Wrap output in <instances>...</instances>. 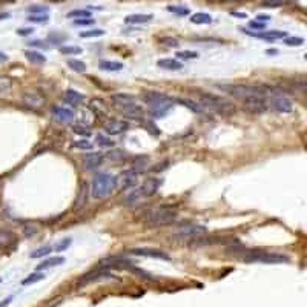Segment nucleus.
<instances>
[{
  "instance_id": "nucleus-29",
  "label": "nucleus",
  "mask_w": 307,
  "mask_h": 307,
  "mask_svg": "<svg viewBox=\"0 0 307 307\" xmlns=\"http://www.w3.org/2000/svg\"><path fill=\"white\" fill-rule=\"evenodd\" d=\"M25 56H26L28 62H31L34 65H43V63H46V57L43 54H40V53H37V51H26Z\"/></svg>"
},
{
  "instance_id": "nucleus-52",
  "label": "nucleus",
  "mask_w": 307,
  "mask_h": 307,
  "mask_svg": "<svg viewBox=\"0 0 307 307\" xmlns=\"http://www.w3.org/2000/svg\"><path fill=\"white\" fill-rule=\"evenodd\" d=\"M249 26H250L252 29H264L266 23H263V22H258V20H252V22H249Z\"/></svg>"
},
{
  "instance_id": "nucleus-17",
  "label": "nucleus",
  "mask_w": 307,
  "mask_h": 307,
  "mask_svg": "<svg viewBox=\"0 0 307 307\" xmlns=\"http://www.w3.org/2000/svg\"><path fill=\"white\" fill-rule=\"evenodd\" d=\"M241 31H244V32L249 34V35L258 37V38H264V40H269V42L278 40V38H286V37H287V34H286L284 31H264V32H258V34L249 32V31H246V29H241Z\"/></svg>"
},
{
  "instance_id": "nucleus-50",
  "label": "nucleus",
  "mask_w": 307,
  "mask_h": 307,
  "mask_svg": "<svg viewBox=\"0 0 307 307\" xmlns=\"http://www.w3.org/2000/svg\"><path fill=\"white\" fill-rule=\"evenodd\" d=\"M74 25H75V26H89V25H94V19H91V17H86V19H75V20H74Z\"/></svg>"
},
{
  "instance_id": "nucleus-14",
  "label": "nucleus",
  "mask_w": 307,
  "mask_h": 307,
  "mask_svg": "<svg viewBox=\"0 0 307 307\" xmlns=\"http://www.w3.org/2000/svg\"><path fill=\"white\" fill-rule=\"evenodd\" d=\"M129 129V123L123 120H108L105 123V131L111 135H119Z\"/></svg>"
},
{
  "instance_id": "nucleus-46",
  "label": "nucleus",
  "mask_w": 307,
  "mask_h": 307,
  "mask_svg": "<svg viewBox=\"0 0 307 307\" xmlns=\"http://www.w3.org/2000/svg\"><path fill=\"white\" fill-rule=\"evenodd\" d=\"M37 230H38V227L34 223H26L25 227H23V232H25L26 237H34L37 234Z\"/></svg>"
},
{
  "instance_id": "nucleus-45",
  "label": "nucleus",
  "mask_w": 307,
  "mask_h": 307,
  "mask_svg": "<svg viewBox=\"0 0 307 307\" xmlns=\"http://www.w3.org/2000/svg\"><path fill=\"white\" fill-rule=\"evenodd\" d=\"M162 43L168 48H178L180 46V40L175 37H166V38H162Z\"/></svg>"
},
{
  "instance_id": "nucleus-28",
  "label": "nucleus",
  "mask_w": 307,
  "mask_h": 307,
  "mask_svg": "<svg viewBox=\"0 0 307 307\" xmlns=\"http://www.w3.org/2000/svg\"><path fill=\"white\" fill-rule=\"evenodd\" d=\"M14 241V234L7 227H0V246H10Z\"/></svg>"
},
{
  "instance_id": "nucleus-47",
  "label": "nucleus",
  "mask_w": 307,
  "mask_h": 307,
  "mask_svg": "<svg viewBox=\"0 0 307 307\" xmlns=\"http://www.w3.org/2000/svg\"><path fill=\"white\" fill-rule=\"evenodd\" d=\"M168 11L174 13L177 16H187L189 14V10L186 7H174V5H171V7H168Z\"/></svg>"
},
{
  "instance_id": "nucleus-31",
  "label": "nucleus",
  "mask_w": 307,
  "mask_h": 307,
  "mask_svg": "<svg viewBox=\"0 0 307 307\" xmlns=\"http://www.w3.org/2000/svg\"><path fill=\"white\" fill-rule=\"evenodd\" d=\"M45 278H46V275H45L43 272L37 271V272L28 275V277L22 281V284H23V286H29V284H34V283H38V281H43Z\"/></svg>"
},
{
  "instance_id": "nucleus-33",
  "label": "nucleus",
  "mask_w": 307,
  "mask_h": 307,
  "mask_svg": "<svg viewBox=\"0 0 307 307\" xmlns=\"http://www.w3.org/2000/svg\"><path fill=\"white\" fill-rule=\"evenodd\" d=\"M86 184H82V187H80V192H79V197H77V200H75V209H80V208H83L85 204H86Z\"/></svg>"
},
{
  "instance_id": "nucleus-18",
  "label": "nucleus",
  "mask_w": 307,
  "mask_h": 307,
  "mask_svg": "<svg viewBox=\"0 0 307 307\" xmlns=\"http://www.w3.org/2000/svg\"><path fill=\"white\" fill-rule=\"evenodd\" d=\"M109 277H111V275H109L106 271H103V267H97V269H94L92 272L83 275L82 280L79 281V284H80V286H85V284H88V283H91V281H97V280H100V278H109Z\"/></svg>"
},
{
  "instance_id": "nucleus-10",
  "label": "nucleus",
  "mask_w": 307,
  "mask_h": 307,
  "mask_svg": "<svg viewBox=\"0 0 307 307\" xmlns=\"http://www.w3.org/2000/svg\"><path fill=\"white\" fill-rule=\"evenodd\" d=\"M137 183V174L134 171H123L117 177H114V189L115 190H126Z\"/></svg>"
},
{
  "instance_id": "nucleus-37",
  "label": "nucleus",
  "mask_w": 307,
  "mask_h": 307,
  "mask_svg": "<svg viewBox=\"0 0 307 307\" xmlns=\"http://www.w3.org/2000/svg\"><path fill=\"white\" fill-rule=\"evenodd\" d=\"M28 22H31V23H48L49 16L48 14H29Z\"/></svg>"
},
{
  "instance_id": "nucleus-42",
  "label": "nucleus",
  "mask_w": 307,
  "mask_h": 307,
  "mask_svg": "<svg viewBox=\"0 0 307 307\" xmlns=\"http://www.w3.org/2000/svg\"><path fill=\"white\" fill-rule=\"evenodd\" d=\"M95 141H97V144L101 146V147H111V146H114V141H112L109 137H105L103 134H98V135L95 137Z\"/></svg>"
},
{
  "instance_id": "nucleus-8",
  "label": "nucleus",
  "mask_w": 307,
  "mask_h": 307,
  "mask_svg": "<svg viewBox=\"0 0 307 307\" xmlns=\"http://www.w3.org/2000/svg\"><path fill=\"white\" fill-rule=\"evenodd\" d=\"M267 105H271L272 109H275L277 112H283V114L292 112V109H293L292 101L287 97H284L280 89H275V92L267 98Z\"/></svg>"
},
{
  "instance_id": "nucleus-55",
  "label": "nucleus",
  "mask_w": 307,
  "mask_h": 307,
  "mask_svg": "<svg viewBox=\"0 0 307 307\" xmlns=\"http://www.w3.org/2000/svg\"><path fill=\"white\" fill-rule=\"evenodd\" d=\"M13 299H14V296H13V295H11V296H8V298H5L2 302H0V307H8V305L11 304V301H13Z\"/></svg>"
},
{
  "instance_id": "nucleus-16",
  "label": "nucleus",
  "mask_w": 307,
  "mask_h": 307,
  "mask_svg": "<svg viewBox=\"0 0 307 307\" xmlns=\"http://www.w3.org/2000/svg\"><path fill=\"white\" fill-rule=\"evenodd\" d=\"M103 160H105V157L101 156L100 152H89L85 156L83 163H85V168L88 171H92V169H97L98 166H101Z\"/></svg>"
},
{
  "instance_id": "nucleus-30",
  "label": "nucleus",
  "mask_w": 307,
  "mask_h": 307,
  "mask_svg": "<svg viewBox=\"0 0 307 307\" xmlns=\"http://www.w3.org/2000/svg\"><path fill=\"white\" fill-rule=\"evenodd\" d=\"M13 89V82L10 77L0 75V95H8Z\"/></svg>"
},
{
  "instance_id": "nucleus-24",
  "label": "nucleus",
  "mask_w": 307,
  "mask_h": 307,
  "mask_svg": "<svg viewBox=\"0 0 307 307\" xmlns=\"http://www.w3.org/2000/svg\"><path fill=\"white\" fill-rule=\"evenodd\" d=\"M157 65L160 68H163V69H168V71H180V69H183V63L175 60V59H162V60H159Z\"/></svg>"
},
{
  "instance_id": "nucleus-21",
  "label": "nucleus",
  "mask_w": 307,
  "mask_h": 307,
  "mask_svg": "<svg viewBox=\"0 0 307 307\" xmlns=\"http://www.w3.org/2000/svg\"><path fill=\"white\" fill-rule=\"evenodd\" d=\"M149 169V157L147 156H138L134 159V163H132V171L135 174H141V172H146Z\"/></svg>"
},
{
  "instance_id": "nucleus-53",
  "label": "nucleus",
  "mask_w": 307,
  "mask_h": 307,
  "mask_svg": "<svg viewBox=\"0 0 307 307\" xmlns=\"http://www.w3.org/2000/svg\"><path fill=\"white\" fill-rule=\"evenodd\" d=\"M74 132L75 134H82V135H89V131L85 126H74Z\"/></svg>"
},
{
  "instance_id": "nucleus-60",
  "label": "nucleus",
  "mask_w": 307,
  "mask_h": 307,
  "mask_svg": "<svg viewBox=\"0 0 307 307\" xmlns=\"http://www.w3.org/2000/svg\"><path fill=\"white\" fill-rule=\"evenodd\" d=\"M267 54H278V49H267Z\"/></svg>"
},
{
  "instance_id": "nucleus-36",
  "label": "nucleus",
  "mask_w": 307,
  "mask_h": 307,
  "mask_svg": "<svg viewBox=\"0 0 307 307\" xmlns=\"http://www.w3.org/2000/svg\"><path fill=\"white\" fill-rule=\"evenodd\" d=\"M290 0H263L261 2V7L264 8H280L286 4H289Z\"/></svg>"
},
{
  "instance_id": "nucleus-57",
  "label": "nucleus",
  "mask_w": 307,
  "mask_h": 307,
  "mask_svg": "<svg viewBox=\"0 0 307 307\" xmlns=\"http://www.w3.org/2000/svg\"><path fill=\"white\" fill-rule=\"evenodd\" d=\"M7 60H8V56L4 54V53H0V63H4V62H7Z\"/></svg>"
},
{
  "instance_id": "nucleus-41",
  "label": "nucleus",
  "mask_w": 307,
  "mask_h": 307,
  "mask_svg": "<svg viewBox=\"0 0 307 307\" xmlns=\"http://www.w3.org/2000/svg\"><path fill=\"white\" fill-rule=\"evenodd\" d=\"M82 38H91V37H101V35H105V31L103 29H91V31H83V32H80L79 34Z\"/></svg>"
},
{
  "instance_id": "nucleus-12",
  "label": "nucleus",
  "mask_w": 307,
  "mask_h": 307,
  "mask_svg": "<svg viewBox=\"0 0 307 307\" xmlns=\"http://www.w3.org/2000/svg\"><path fill=\"white\" fill-rule=\"evenodd\" d=\"M22 100H23V105H26L32 111H38L45 106V98L37 92H25L22 95Z\"/></svg>"
},
{
  "instance_id": "nucleus-44",
  "label": "nucleus",
  "mask_w": 307,
  "mask_h": 307,
  "mask_svg": "<svg viewBox=\"0 0 307 307\" xmlns=\"http://www.w3.org/2000/svg\"><path fill=\"white\" fill-rule=\"evenodd\" d=\"M284 43L287 46H301L304 43V38H301V37H286Z\"/></svg>"
},
{
  "instance_id": "nucleus-39",
  "label": "nucleus",
  "mask_w": 307,
  "mask_h": 307,
  "mask_svg": "<svg viewBox=\"0 0 307 307\" xmlns=\"http://www.w3.org/2000/svg\"><path fill=\"white\" fill-rule=\"evenodd\" d=\"M71 243H72L71 238H63V240H60L59 243H56V244L53 246V250H54V252H63V250H66V249L71 246Z\"/></svg>"
},
{
  "instance_id": "nucleus-1",
  "label": "nucleus",
  "mask_w": 307,
  "mask_h": 307,
  "mask_svg": "<svg viewBox=\"0 0 307 307\" xmlns=\"http://www.w3.org/2000/svg\"><path fill=\"white\" fill-rule=\"evenodd\" d=\"M144 103L149 108V114L154 119H162L174 108V100L160 92H146L143 95Z\"/></svg>"
},
{
  "instance_id": "nucleus-5",
  "label": "nucleus",
  "mask_w": 307,
  "mask_h": 307,
  "mask_svg": "<svg viewBox=\"0 0 307 307\" xmlns=\"http://www.w3.org/2000/svg\"><path fill=\"white\" fill-rule=\"evenodd\" d=\"M200 100L203 103V106L206 108H212L215 112L218 114H224V115H230L235 112V106L227 101L226 98L223 97H218V95H212V94H200Z\"/></svg>"
},
{
  "instance_id": "nucleus-62",
  "label": "nucleus",
  "mask_w": 307,
  "mask_h": 307,
  "mask_svg": "<svg viewBox=\"0 0 307 307\" xmlns=\"http://www.w3.org/2000/svg\"><path fill=\"white\" fill-rule=\"evenodd\" d=\"M0 283H2V278H0Z\"/></svg>"
},
{
  "instance_id": "nucleus-26",
  "label": "nucleus",
  "mask_w": 307,
  "mask_h": 307,
  "mask_svg": "<svg viewBox=\"0 0 307 307\" xmlns=\"http://www.w3.org/2000/svg\"><path fill=\"white\" fill-rule=\"evenodd\" d=\"M178 103H181L183 106H186L187 109L194 111V112H197V114H203V112H206V108H204L203 105H200V103H195L194 100H189V98H178Z\"/></svg>"
},
{
  "instance_id": "nucleus-6",
  "label": "nucleus",
  "mask_w": 307,
  "mask_h": 307,
  "mask_svg": "<svg viewBox=\"0 0 307 307\" xmlns=\"http://www.w3.org/2000/svg\"><path fill=\"white\" fill-rule=\"evenodd\" d=\"M206 232V227L200 226V224H186L178 227L175 232L172 234L174 241H190V240H195L198 237H201Z\"/></svg>"
},
{
  "instance_id": "nucleus-7",
  "label": "nucleus",
  "mask_w": 307,
  "mask_h": 307,
  "mask_svg": "<svg viewBox=\"0 0 307 307\" xmlns=\"http://www.w3.org/2000/svg\"><path fill=\"white\" fill-rule=\"evenodd\" d=\"M162 181L159 178H146L141 184V187H138L137 190H134L131 197L128 198L129 201H134V200H140V198H147V197H152L157 194V190L160 187Z\"/></svg>"
},
{
  "instance_id": "nucleus-40",
  "label": "nucleus",
  "mask_w": 307,
  "mask_h": 307,
  "mask_svg": "<svg viewBox=\"0 0 307 307\" xmlns=\"http://www.w3.org/2000/svg\"><path fill=\"white\" fill-rule=\"evenodd\" d=\"M82 48L80 46H62L60 53L63 56H75V54H82Z\"/></svg>"
},
{
  "instance_id": "nucleus-59",
  "label": "nucleus",
  "mask_w": 307,
  "mask_h": 307,
  "mask_svg": "<svg viewBox=\"0 0 307 307\" xmlns=\"http://www.w3.org/2000/svg\"><path fill=\"white\" fill-rule=\"evenodd\" d=\"M232 16H235V17H243V19H246V14H244V13H232Z\"/></svg>"
},
{
  "instance_id": "nucleus-38",
  "label": "nucleus",
  "mask_w": 307,
  "mask_h": 307,
  "mask_svg": "<svg viewBox=\"0 0 307 307\" xmlns=\"http://www.w3.org/2000/svg\"><path fill=\"white\" fill-rule=\"evenodd\" d=\"M68 17L69 19H86V17H91V13L88 10H74V11L68 13Z\"/></svg>"
},
{
  "instance_id": "nucleus-32",
  "label": "nucleus",
  "mask_w": 307,
  "mask_h": 307,
  "mask_svg": "<svg viewBox=\"0 0 307 307\" xmlns=\"http://www.w3.org/2000/svg\"><path fill=\"white\" fill-rule=\"evenodd\" d=\"M68 66L72 71H75V72H82L83 74L86 71V63L82 62V60H77V59H69L68 60Z\"/></svg>"
},
{
  "instance_id": "nucleus-4",
  "label": "nucleus",
  "mask_w": 307,
  "mask_h": 307,
  "mask_svg": "<svg viewBox=\"0 0 307 307\" xmlns=\"http://www.w3.org/2000/svg\"><path fill=\"white\" fill-rule=\"evenodd\" d=\"M246 263H261V264H280L287 263L289 257L277 252H267V250H250L243 258Z\"/></svg>"
},
{
  "instance_id": "nucleus-48",
  "label": "nucleus",
  "mask_w": 307,
  "mask_h": 307,
  "mask_svg": "<svg viewBox=\"0 0 307 307\" xmlns=\"http://www.w3.org/2000/svg\"><path fill=\"white\" fill-rule=\"evenodd\" d=\"M72 146H74L75 149H86V150L92 149V143H91V141H88V140H79V141H74V143H72Z\"/></svg>"
},
{
  "instance_id": "nucleus-22",
  "label": "nucleus",
  "mask_w": 307,
  "mask_h": 307,
  "mask_svg": "<svg viewBox=\"0 0 307 307\" xmlns=\"http://www.w3.org/2000/svg\"><path fill=\"white\" fill-rule=\"evenodd\" d=\"M152 19H154L152 14H129L125 19V22L129 25H144V23H149Z\"/></svg>"
},
{
  "instance_id": "nucleus-20",
  "label": "nucleus",
  "mask_w": 307,
  "mask_h": 307,
  "mask_svg": "<svg viewBox=\"0 0 307 307\" xmlns=\"http://www.w3.org/2000/svg\"><path fill=\"white\" fill-rule=\"evenodd\" d=\"M111 100H112V103L115 105V108H120V106H126V105L135 103V97H134V95H129V94H125V92L112 94V95H111Z\"/></svg>"
},
{
  "instance_id": "nucleus-27",
  "label": "nucleus",
  "mask_w": 307,
  "mask_h": 307,
  "mask_svg": "<svg viewBox=\"0 0 307 307\" xmlns=\"http://www.w3.org/2000/svg\"><path fill=\"white\" fill-rule=\"evenodd\" d=\"M189 20L192 23H195V25H209V23H212V17L208 13H195V14L190 16Z\"/></svg>"
},
{
  "instance_id": "nucleus-3",
  "label": "nucleus",
  "mask_w": 307,
  "mask_h": 307,
  "mask_svg": "<svg viewBox=\"0 0 307 307\" xmlns=\"http://www.w3.org/2000/svg\"><path fill=\"white\" fill-rule=\"evenodd\" d=\"M114 190V177L108 172H100L94 177L91 184V194L94 198H106Z\"/></svg>"
},
{
  "instance_id": "nucleus-63",
  "label": "nucleus",
  "mask_w": 307,
  "mask_h": 307,
  "mask_svg": "<svg viewBox=\"0 0 307 307\" xmlns=\"http://www.w3.org/2000/svg\"><path fill=\"white\" fill-rule=\"evenodd\" d=\"M305 59H307V54H305Z\"/></svg>"
},
{
  "instance_id": "nucleus-54",
  "label": "nucleus",
  "mask_w": 307,
  "mask_h": 307,
  "mask_svg": "<svg viewBox=\"0 0 307 307\" xmlns=\"http://www.w3.org/2000/svg\"><path fill=\"white\" fill-rule=\"evenodd\" d=\"M32 32H34L32 28H20V29H17V34H19V35H23V37H25V35H31Z\"/></svg>"
},
{
  "instance_id": "nucleus-56",
  "label": "nucleus",
  "mask_w": 307,
  "mask_h": 307,
  "mask_svg": "<svg viewBox=\"0 0 307 307\" xmlns=\"http://www.w3.org/2000/svg\"><path fill=\"white\" fill-rule=\"evenodd\" d=\"M257 20H258V22H263V23H266V22H269V20H271V17H269L267 14H258V16H257Z\"/></svg>"
},
{
  "instance_id": "nucleus-25",
  "label": "nucleus",
  "mask_w": 307,
  "mask_h": 307,
  "mask_svg": "<svg viewBox=\"0 0 307 307\" xmlns=\"http://www.w3.org/2000/svg\"><path fill=\"white\" fill-rule=\"evenodd\" d=\"M98 66H100V69L109 71V72H117V71L123 69V63H120V62H111V60H100Z\"/></svg>"
},
{
  "instance_id": "nucleus-51",
  "label": "nucleus",
  "mask_w": 307,
  "mask_h": 307,
  "mask_svg": "<svg viewBox=\"0 0 307 307\" xmlns=\"http://www.w3.org/2000/svg\"><path fill=\"white\" fill-rule=\"evenodd\" d=\"M298 88L301 89L302 95H304V97H305V100H307V79L299 80V82H298Z\"/></svg>"
},
{
  "instance_id": "nucleus-58",
  "label": "nucleus",
  "mask_w": 307,
  "mask_h": 307,
  "mask_svg": "<svg viewBox=\"0 0 307 307\" xmlns=\"http://www.w3.org/2000/svg\"><path fill=\"white\" fill-rule=\"evenodd\" d=\"M11 17V14L10 13H2L0 14V20H4V19H10Z\"/></svg>"
},
{
  "instance_id": "nucleus-23",
  "label": "nucleus",
  "mask_w": 307,
  "mask_h": 307,
  "mask_svg": "<svg viewBox=\"0 0 307 307\" xmlns=\"http://www.w3.org/2000/svg\"><path fill=\"white\" fill-rule=\"evenodd\" d=\"M65 263V258L63 257H51V258H48V260H45V261H42L40 264L37 266V271H45V269H51V267H54V266H62Z\"/></svg>"
},
{
  "instance_id": "nucleus-35",
  "label": "nucleus",
  "mask_w": 307,
  "mask_h": 307,
  "mask_svg": "<svg viewBox=\"0 0 307 307\" xmlns=\"http://www.w3.org/2000/svg\"><path fill=\"white\" fill-rule=\"evenodd\" d=\"M51 252H53V247H51V246H42V247L35 249L34 252H31L29 257H31V258H42V257H48Z\"/></svg>"
},
{
  "instance_id": "nucleus-19",
  "label": "nucleus",
  "mask_w": 307,
  "mask_h": 307,
  "mask_svg": "<svg viewBox=\"0 0 307 307\" xmlns=\"http://www.w3.org/2000/svg\"><path fill=\"white\" fill-rule=\"evenodd\" d=\"M83 100H85V95L74 91V89H66L63 94V101L71 105V106H80L83 103Z\"/></svg>"
},
{
  "instance_id": "nucleus-34",
  "label": "nucleus",
  "mask_w": 307,
  "mask_h": 307,
  "mask_svg": "<svg viewBox=\"0 0 307 307\" xmlns=\"http://www.w3.org/2000/svg\"><path fill=\"white\" fill-rule=\"evenodd\" d=\"M106 159L112 163H123L125 162V154L122 150H112L106 154Z\"/></svg>"
},
{
  "instance_id": "nucleus-15",
  "label": "nucleus",
  "mask_w": 307,
  "mask_h": 307,
  "mask_svg": "<svg viewBox=\"0 0 307 307\" xmlns=\"http://www.w3.org/2000/svg\"><path fill=\"white\" fill-rule=\"evenodd\" d=\"M53 115L56 117L57 122L65 123V125L72 123V120H74V112L71 109H68V108H63V106H54L53 108Z\"/></svg>"
},
{
  "instance_id": "nucleus-49",
  "label": "nucleus",
  "mask_w": 307,
  "mask_h": 307,
  "mask_svg": "<svg viewBox=\"0 0 307 307\" xmlns=\"http://www.w3.org/2000/svg\"><path fill=\"white\" fill-rule=\"evenodd\" d=\"M49 8L48 7H40V5H34L31 8H28V13L31 14H48Z\"/></svg>"
},
{
  "instance_id": "nucleus-13",
  "label": "nucleus",
  "mask_w": 307,
  "mask_h": 307,
  "mask_svg": "<svg viewBox=\"0 0 307 307\" xmlns=\"http://www.w3.org/2000/svg\"><path fill=\"white\" fill-rule=\"evenodd\" d=\"M132 255H138V257H147V258H159V260H169V255L163 250L159 249H147V247H137V249H131Z\"/></svg>"
},
{
  "instance_id": "nucleus-43",
  "label": "nucleus",
  "mask_w": 307,
  "mask_h": 307,
  "mask_svg": "<svg viewBox=\"0 0 307 307\" xmlns=\"http://www.w3.org/2000/svg\"><path fill=\"white\" fill-rule=\"evenodd\" d=\"M175 56H177V59H181V60H190V59H197L198 53H195V51H178Z\"/></svg>"
},
{
  "instance_id": "nucleus-11",
  "label": "nucleus",
  "mask_w": 307,
  "mask_h": 307,
  "mask_svg": "<svg viewBox=\"0 0 307 307\" xmlns=\"http://www.w3.org/2000/svg\"><path fill=\"white\" fill-rule=\"evenodd\" d=\"M125 117L131 119V120H137V122H141L144 119V109L141 106H138L137 103H131V105H126V106H120L117 108Z\"/></svg>"
},
{
  "instance_id": "nucleus-9",
  "label": "nucleus",
  "mask_w": 307,
  "mask_h": 307,
  "mask_svg": "<svg viewBox=\"0 0 307 307\" xmlns=\"http://www.w3.org/2000/svg\"><path fill=\"white\" fill-rule=\"evenodd\" d=\"M267 108V97L263 95H253L243 100V109L249 114H263Z\"/></svg>"
},
{
  "instance_id": "nucleus-61",
  "label": "nucleus",
  "mask_w": 307,
  "mask_h": 307,
  "mask_svg": "<svg viewBox=\"0 0 307 307\" xmlns=\"http://www.w3.org/2000/svg\"><path fill=\"white\" fill-rule=\"evenodd\" d=\"M0 2H13V0H0Z\"/></svg>"
},
{
  "instance_id": "nucleus-2",
  "label": "nucleus",
  "mask_w": 307,
  "mask_h": 307,
  "mask_svg": "<svg viewBox=\"0 0 307 307\" xmlns=\"http://www.w3.org/2000/svg\"><path fill=\"white\" fill-rule=\"evenodd\" d=\"M177 218V212L169 209V208H157L150 211L146 218H144V224L150 229L154 227H163V226H169L175 221Z\"/></svg>"
}]
</instances>
